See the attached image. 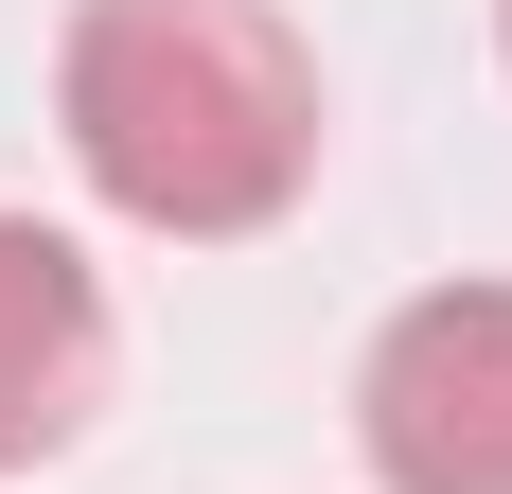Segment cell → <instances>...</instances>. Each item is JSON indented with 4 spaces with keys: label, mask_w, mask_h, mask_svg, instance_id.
<instances>
[{
    "label": "cell",
    "mask_w": 512,
    "mask_h": 494,
    "mask_svg": "<svg viewBox=\"0 0 512 494\" xmlns=\"http://www.w3.org/2000/svg\"><path fill=\"white\" fill-rule=\"evenodd\" d=\"M354 442L389 494H512V283H424L371 336Z\"/></svg>",
    "instance_id": "cell-2"
},
{
    "label": "cell",
    "mask_w": 512,
    "mask_h": 494,
    "mask_svg": "<svg viewBox=\"0 0 512 494\" xmlns=\"http://www.w3.org/2000/svg\"><path fill=\"white\" fill-rule=\"evenodd\" d=\"M53 124L124 230L230 247L265 212H301L318 177V53L265 0H89L53 53Z\"/></svg>",
    "instance_id": "cell-1"
},
{
    "label": "cell",
    "mask_w": 512,
    "mask_h": 494,
    "mask_svg": "<svg viewBox=\"0 0 512 494\" xmlns=\"http://www.w3.org/2000/svg\"><path fill=\"white\" fill-rule=\"evenodd\" d=\"M89 406H106V283H89L71 230L0 212V477L71 459Z\"/></svg>",
    "instance_id": "cell-3"
},
{
    "label": "cell",
    "mask_w": 512,
    "mask_h": 494,
    "mask_svg": "<svg viewBox=\"0 0 512 494\" xmlns=\"http://www.w3.org/2000/svg\"><path fill=\"white\" fill-rule=\"evenodd\" d=\"M495 36H512V0H495Z\"/></svg>",
    "instance_id": "cell-4"
}]
</instances>
